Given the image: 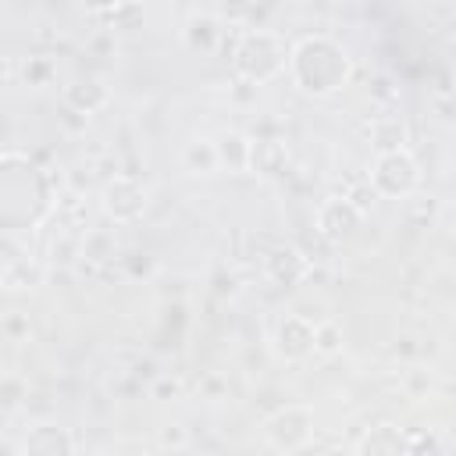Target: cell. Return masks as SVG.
I'll list each match as a JSON object with an SVG mask.
<instances>
[{
	"mask_svg": "<svg viewBox=\"0 0 456 456\" xmlns=\"http://www.w3.org/2000/svg\"><path fill=\"white\" fill-rule=\"evenodd\" d=\"M103 207H107V214L114 217V221H135L139 214H142V207H146V196H142V189L132 182V178H125V175H118L114 182H107V189H103Z\"/></svg>",
	"mask_w": 456,
	"mask_h": 456,
	"instance_id": "cell-6",
	"label": "cell"
},
{
	"mask_svg": "<svg viewBox=\"0 0 456 456\" xmlns=\"http://www.w3.org/2000/svg\"><path fill=\"white\" fill-rule=\"evenodd\" d=\"M25 456H71V435L43 424L25 438Z\"/></svg>",
	"mask_w": 456,
	"mask_h": 456,
	"instance_id": "cell-9",
	"label": "cell"
},
{
	"mask_svg": "<svg viewBox=\"0 0 456 456\" xmlns=\"http://www.w3.org/2000/svg\"><path fill=\"white\" fill-rule=\"evenodd\" d=\"M182 164H185L189 175H214L221 167L217 142H210V139H189L185 150H182Z\"/></svg>",
	"mask_w": 456,
	"mask_h": 456,
	"instance_id": "cell-11",
	"label": "cell"
},
{
	"mask_svg": "<svg viewBox=\"0 0 456 456\" xmlns=\"http://www.w3.org/2000/svg\"><path fill=\"white\" fill-rule=\"evenodd\" d=\"M338 349H342V328H338V321H317L314 324V353L331 356Z\"/></svg>",
	"mask_w": 456,
	"mask_h": 456,
	"instance_id": "cell-15",
	"label": "cell"
},
{
	"mask_svg": "<svg viewBox=\"0 0 456 456\" xmlns=\"http://www.w3.org/2000/svg\"><path fill=\"white\" fill-rule=\"evenodd\" d=\"M431 374L428 370H420V367H413V370H406V378H403V388H406V395L410 399H424L428 392H431Z\"/></svg>",
	"mask_w": 456,
	"mask_h": 456,
	"instance_id": "cell-16",
	"label": "cell"
},
{
	"mask_svg": "<svg viewBox=\"0 0 456 456\" xmlns=\"http://www.w3.org/2000/svg\"><path fill=\"white\" fill-rule=\"evenodd\" d=\"M303 43H306L310 53L317 57L314 71H310L306 78H299L303 89H306V93H331V89H338V86L346 82V71H349L346 53H342L331 39H303Z\"/></svg>",
	"mask_w": 456,
	"mask_h": 456,
	"instance_id": "cell-2",
	"label": "cell"
},
{
	"mask_svg": "<svg viewBox=\"0 0 456 456\" xmlns=\"http://www.w3.org/2000/svg\"><path fill=\"white\" fill-rule=\"evenodd\" d=\"M157 438H160V445H164V449H171V452H178V449H185V445H189V431H185L182 424H164Z\"/></svg>",
	"mask_w": 456,
	"mask_h": 456,
	"instance_id": "cell-18",
	"label": "cell"
},
{
	"mask_svg": "<svg viewBox=\"0 0 456 456\" xmlns=\"http://www.w3.org/2000/svg\"><path fill=\"white\" fill-rule=\"evenodd\" d=\"M235 68H239L246 78H253V82H267L271 75H278V71L285 68V50H281L278 39H274L271 32H264V28L246 32L242 43H239V50H235Z\"/></svg>",
	"mask_w": 456,
	"mask_h": 456,
	"instance_id": "cell-1",
	"label": "cell"
},
{
	"mask_svg": "<svg viewBox=\"0 0 456 456\" xmlns=\"http://www.w3.org/2000/svg\"><path fill=\"white\" fill-rule=\"evenodd\" d=\"M285 160H289V153H285V146L281 142H274V139H264V142H253V171H260V175H278V171H285Z\"/></svg>",
	"mask_w": 456,
	"mask_h": 456,
	"instance_id": "cell-13",
	"label": "cell"
},
{
	"mask_svg": "<svg viewBox=\"0 0 456 456\" xmlns=\"http://www.w3.org/2000/svg\"><path fill=\"white\" fill-rule=\"evenodd\" d=\"M4 328H7V335H14V331H21V328L28 331V324H21L18 317H7V324H4Z\"/></svg>",
	"mask_w": 456,
	"mask_h": 456,
	"instance_id": "cell-19",
	"label": "cell"
},
{
	"mask_svg": "<svg viewBox=\"0 0 456 456\" xmlns=\"http://www.w3.org/2000/svg\"><path fill=\"white\" fill-rule=\"evenodd\" d=\"M370 142L378 146V157L381 153H399V150H406L403 142H406V125L399 121V118H374L370 121Z\"/></svg>",
	"mask_w": 456,
	"mask_h": 456,
	"instance_id": "cell-12",
	"label": "cell"
},
{
	"mask_svg": "<svg viewBox=\"0 0 456 456\" xmlns=\"http://www.w3.org/2000/svg\"><path fill=\"white\" fill-rule=\"evenodd\" d=\"M217 160L228 171H246L253 164V142L246 135H239V132H224L217 139Z\"/></svg>",
	"mask_w": 456,
	"mask_h": 456,
	"instance_id": "cell-10",
	"label": "cell"
},
{
	"mask_svg": "<svg viewBox=\"0 0 456 456\" xmlns=\"http://www.w3.org/2000/svg\"><path fill=\"white\" fill-rule=\"evenodd\" d=\"M310 410L303 406H285L278 410L264 428H267V438L285 452V456H296V449H303L310 442Z\"/></svg>",
	"mask_w": 456,
	"mask_h": 456,
	"instance_id": "cell-4",
	"label": "cell"
},
{
	"mask_svg": "<svg viewBox=\"0 0 456 456\" xmlns=\"http://www.w3.org/2000/svg\"><path fill=\"white\" fill-rule=\"evenodd\" d=\"M278 349H281L285 356H303V353H310V349H314V324H310L306 317H299V314L285 317L281 328H278Z\"/></svg>",
	"mask_w": 456,
	"mask_h": 456,
	"instance_id": "cell-7",
	"label": "cell"
},
{
	"mask_svg": "<svg viewBox=\"0 0 456 456\" xmlns=\"http://www.w3.org/2000/svg\"><path fill=\"white\" fill-rule=\"evenodd\" d=\"M217 36H221V28H217V25H214L207 14L192 18V21H189V28H185V43H189L192 50H214Z\"/></svg>",
	"mask_w": 456,
	"mask_h": 456,
	"instance_id": "cell-14",
	"label": "cell"
},
{
	"mask_svg": "<svg viewBox=\"0 0 456 456\" xmlns=\"http://www.w3.org/2000/svg\"><path fill=\"white\" fill-rule=\"evenodd\" d=\"M360 221H363V210L353 207L346 196H342V200H328V203L317 210V228H321V235L331 239V242L349 239V235L360 228Z\"/></svg>",
	"mask_w": 456,
	"mask_h": 456,
	"instance_id": "cell-5",
	"label": "cell"
},
{
	"mask_svg": "<svg viewBox=\"0 0 456 456\" xmlns=\"http://www.w3.org/2000/svg\"><path fill=\"white\" fill-rule=\"evenodd\" d=\"M360 456H413V452H410V442H406V435H403L399 428L381 424V428H374V431L363 438Z\"/></svg>",
	"mask_w": 456,
	"mask_h": 456,
	"instance_id": "cell-8",
	"label": "cell"
},
{
	"mask_svg": "<svg viewBox=\"0 0 456 456\" xmlns=\"http://www.w3.org/2000/svg\"><path fill=\"white\" fill-rule=\"evenodd\" d=\"M420 182V167L417 160L410 157V150H399V153H381L374 160V175H370V185L385 196H406L413 192Z\"/></svg>",
	"mask_w": 456,
	"mask_h": 456,
	"instance_id": "cell-3",
	"label": "cell"
},
{
	"mask_svg": "<svg viewBox=\"0 0 456 456\" xmlns=\"http://www.w3.org/2000/svg\"><path fill=\"white\" fill-rule=\"evenodd\" d=\"M50 75H53V64H50V61H43V57H28V64H25V82H28V86L43 89V86L50 82Z\"/></svg>",
	"mask_w": 456,
	"mask_h": 456,
	"instance_id": "cell-17",
	"label": "cell"
}]
</instances>
